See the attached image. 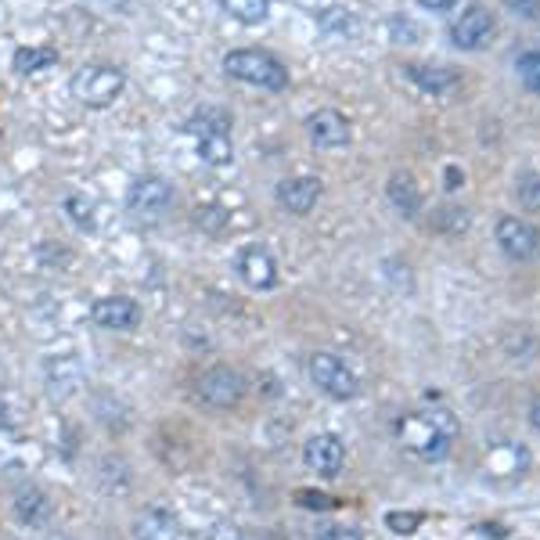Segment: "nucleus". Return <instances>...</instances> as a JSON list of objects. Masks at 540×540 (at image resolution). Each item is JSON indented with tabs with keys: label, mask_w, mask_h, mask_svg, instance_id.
<instances>
[{
	"label": "nucleus",
	"mask_w": 540,
	"mask_h": 540,
	"mask_svg": "<svg viewBox=\"0 0 540 540\" xmlns=\"http://www.w3.org/2000/svg\"><path fill=\"white\" fill-rule=\"evenodd\" d=\"M454 418L447 411H432V414H411L400 422V440H404L407 450H414L418 458L425 461H436L447 454L450 440H454Z\"/></svg>",
	"instance_id": "obj_1"
},
{
	"label": "nucleus",
	"mask_w": 540,
	"mask_h": 540,
	"mask_svg": "<svg viewBox=\"0 0 540 540\" xmlns=\"http://www.w3.org/2000/svg\"><path fill=\"white\" fill-rule=\"evenodd\" d=\"M188 130L198 137V159L209 166H224L231 162L234 144H231V116L224 108H202L188 119Z\"/></svg>",
	"instance_id": "obj_2"
},
{
	"label": "nucleus",
	"mask_w": 540,
	"mask_h": 540,
	"mask_svg": "<svg viewBox=\"0 0 540 540\" xmlns=\"http://www.w3.org/2000/svg\"><path fill=\"white\" fill-rule=\"evenodd\" d=\"M227 76L252 87L263 90H285L288 87V69L274 58L270 51H256V47H242V51H231L224 58Z\"/></svg>",
	"instance_id": "obj_3"
},
{
	"label": "nucleus",
	"mask_w": 540,
	"mask_h": 540,
	"mask_svg": "<svg viewBox=\"0 0 540 540\" xmlns=\"http://www.w3.org/2000/svg\"><path fill=\"white\" fill-rule=\"evenodd\" d=\"M126 76L119 65H83L76 76H72V98L87 108H108L112 101L123 94Z\"/></svg>",
	"instance_id": "obj_4"
},
{
	"label": "nucleus",
	"mask_w": 540,
	"mask_h": 540,
	"mask_svg": "<svg viewBox=\"0 0 540 540\" xmlns=\"http://www.w3.org/2000/svg\"><path fill=\"white\" fill-rule=\"evenodd\" d=\"M310 378L321 393H328L332 400H353L360 393V382L335 353H314L310 357Z\"/></svg>",
	"instance_id": "obj_5"
},
{
	"label": "nucleus",
	"mask_w": 540,
	"mask_h": 540,
	"mask_svg": "<svg viewBox=\"0 0 540 540\" xmlns=\"http://www.w3.org/2000/svg\"><path fill=\"white\" fill-rule=\"evenodd\" d=\"M497 245L508 260L526 263L540 256V227L522 220V216H501L497 220Z\"/></svg>",
	"instance_id": "obj_6"
},
{
	"label": "nucleus",
	"mask_w": 540,
	"mask_h": 540,
	"mask_svg": "<svg viewBox=\"0 0 540 540\" xmlns=\"http://www.w3.org/2000/svg\"><path fill=\"white\" fill-rule=\"evenodd\" d=\"M497 33V18L494 11H486L483 4H468L458 18H454V26H450V40L454 47L461 51H483Z\"/></svg>",
	"instance_id": "obj_7"
},
{
	"label": "nucleus",
	"mask_w": 540,
	"mask_h": 540,
	"mask_svg": "<svg viewBox=\"0 0 540 540\" xmlns=\"http://www.w3.org/2000/svg\"><path fill=\"white\" fill-rule=\"evenodd\" d=\"M195 393L202 404L216 407V411H227V407H234L245 396V382L231 368H209L206 375L198 378Z\"/></svg>",
	"instance_id": "obj_8"
},
{
	"label": "nucleus",
	"mask_w": 540,
	"mask_h": 540,
	"mask_svg": "<svg viewBox=\"0 0 540 540\" xmlns=\"http://www.w3.org/2000/svg\"><path fill=\"white\" fill-rule=\"evenodd\" d=\"M303 461H306V468H314L317 476L335 479L342 472V461H346V447H342V440L335 432H317V436L306 440Z\"/></svg>",
	"instance_id": "obj_9"
},
{
	"label": "nucleus",
	"mask_w": 540,
	"mask_h": 540,
	"mask_svg": "<svg viewBox=\"0 0 540 540\" xmlns=\"http://www.w3.org/2000/svg\"><path fill=\"white\" fill-rule=\"evenodd\" d=\"M126 206L134 216H162L173 206V188L162 177H141L130 184Z\"/></svg>",
	"instance_id": "obj_10"
},
{
	"label": "nucleus",
	"mask_w": 540,
	"mask_h": 540,
	"mask_svg": "<svg viewBox=\"0 0 540 540\" xmlns=\"http://www.w3.org/2000/svg\"><path fill=\"white\" fill-rule=\"evenodd\" d=\"M90 317L98 328H108V332H130L141 321V306L126 296H105L90 306Z\"/></svg>",
	"instance_id": "obj_11"
},
{
	"label": "nucleus",
	"mask_w": 540,
	"mask_h": 540,
	"mask_svg": "<svg viewBox=\"0 0 540 540\" xmlns=\"http://www.w3.org/2000/svg\"><path fill=\"white\" fill-rule=\"evenodd\" d=\"M306 134L317 148H342V144H350V119L335 108H317L314 116L306 119Z\"/></svg>",
	"instance_id": "obj_12"
},
{
	"label": "nucleus",
	"mask_w": 540,
	"mask_h": 540,
	"mask_svg": "<svg viewBox=\"0 0 540 540\" xmlns=\"http://www.w3.org/2000/svg\"><path fill=\"white\" fill-rule=\"evenodd\" d=\"M324 184L317 177H288L278 184V202L288 209V213L306 216L310 209L317 206V198H321Z\"/></svg>",
	"instance_id": "obj_13"
},
{
	"label": "nucleus",
	"mask_w": 540,
	"mask_h": 540,
	"mask_svg": "<svg viewBox=\"0 0 540 540\" xmlns=\"http://www.w3.org/2000/svg\"><path fill=\"white\" fill-rule=\"evenodd\" d=\"M238 274H242V281L252 288H274L278 285V263H274V256H270L267 249H260V245H252V249L242 252Z\"/></svg>",
	"instance_id": "obj_14"
},
{
	"label": "nucleus",
	"mask_w": 540,
	"mask_h": 540,
	"mask_svg": "<svg viewBox=\"0 0 540 540\" xmlns=\"http://www.w3.org/2000/svg\"><path fill=\"white\" fill-rule=\"evenodd\" d=\"M404 69L425 94H432V98H447V94H454V87H458V76H454L447 65H404Z\"/></svg>",
	"instance_id": "obj_15"
},
{
	"label": "nucleus",
	"mask_w": 540,
	"mask_h": 540,
	"mask_svg": "<svg viewBox=\"0 0 540 540\" xmlns=\"http://www.w3.org/2000/svg\"><path fill=\"white\" fill-rule=\"evenodd\" d=\"M177 537H180V530H177V519H173V515L159 512V508L137 515L134 540H177Z\"/></svg>",
	"instance_id": "obj_16"
},
{
	"label": "nucleus",
	"mask_w": 540,
	"mask_h": 540,
	"mask_svg": "<svg viewBox=\"0 0 540 540\" xmlns=\"http://www.w3.org/2000/svg\"><path fill=\"white\" fill-rule=\"evenodd\" d=\"M15 515L22 522H29V526H40V522H47V515H51V501H47L44 490L26 486V490L18 494V501H15Z\"/></svg>",
	"instance_id": "obj_17"
},
{
	"label": "nucleus",
	"mask_w": 540,
	"mask_h": 540,
	"mask_svg": "<svg viewBox=\"0 0 540 540\" xmlns=\"http://www.w3.org/2000/svg\"><path fill=\"white\" fill-rule=\"evenodd\" d=\"M47 382H51V396L65 400L72 389L80 386V364H76L72 357H58L51 368H47Z\"/></svg>",
	"instance_id": "obj_18"
},
{
	"label": "nucleus",
	"mask_w": 540,
	"mask_h": 540,
	"mask_svg": "<svg viewBox=\"0 0 540 540\" xmlns=\"http://www.w3.org/2000/svg\"><path fill=\"white\" fill-rule=\"evenodd\" d=\"M389 198H393V206L404 216H418V209H422V191H418V184L407 173H396L389 180Z\"/></svg>",
	"instance_id": "obj_19"
},
{
	"label": "nucleus",
	"mask_w": 540,
	"mask_h": 540,
	"mask_svg": "<svg viewBox=\"0 0 540 540\" xmlns=\"http://www.w3.org/2000/svg\"><path fill=\"white\" fill-rule=\"evenodd\" d=\"M54 65H58V51L54 47H22V51H15V69L22 76L54 69Z\"/></svg>",
	"instance_id": "obj_20"
},
{
	"label": "nucleus",
	"mask_w": 540,
	"mask_h": 540,
	"mask_svg": "<svg viewBox=\"0 0 540 540\" xmlns=\"http://www.w3.org/2000/svg\"><path fill=\"white\" fill-rule=\"evenodd\" d=\"M220 8L242 26H260L270 15V0H220Z\"/></svg>",
	"instance_id": "obj_21"
},
{
	"label": "nucleus",
	"mask_w": 540,
	"mask_h": 540,
	"mask_svg": "<svg viewBox=\"0 0 540 540\" xmlns=\"http://www.w3.org/2000/svg\"><path fill=\"white\" fill-rule=\"evenodd\" d=\"M515 191H519V206L526 209V213H537L540 209V173H522Z\"/></svg>",
	"instance_id": "obj_22"
},
{
	"label": "nucleus",
	"mask_w": 540,
	"mask_h": 540,
	"mask_svg": "<svg viewBox=\"0 0 540 540\" xmlns=\"http://www.w3.org/2000/svg\"><path fill=\"white\" fill-rule=\"evenodd\" d=\"M515 69H519L522 83L533 90V94H540V51H526L519 54V62H515Z\"/></svg>",
	"instance_id": "obj_23"
},
{
	"label": "nucleus",
	"mask_w": 540,
	"mask_h": 540,
	"mask_svg": "<svg viewBox=\"0 0 540 540\" xmlns=\"http://www.w3.org/2000/svg\"><path fill=\"white\" fill-rule=\"evenodd\" d=\"M425 522V515L422 512H389L386 515V526L393 533H400V537H407V533H414L418 526Z\"/></svg>",
	"instance_id": "obj_24"
},
{
	"label": "nucleus",
	"mask_w": 540,
	"mask_h": 540,
	"mask_svg": "<svg viewBox=\"0 0 540 540\" xmlns=\"http://www.w3.org/2000/svg\"><path fill=\"white\" fill-rule=\"evenodd\" d=\"M195 224L216 234V231H224V227H227V213H224V209H216V206H198L195 209Z\"/></svg>",
	"instance_id": "obj_25"
},
{
	"label": "nucleus",
	"mask_w": 540,
	"mask_h": 540,
	"mask_svg": "<svg viewBox=\"0 0 540 540\" xmlns=\"http://www.w3.org/2000/svg\"><path fill=\"white\" fill-rule=\"evenodd\" d=\"M296 504L299 508H310V512H328V508H335V497L328 494H317V490H296Z\"/></svg>",
	"instance_id": "obj_26"
},
{
	"label": "nucleus",
	"mask_w": 540,
	"mask_h": 540,
	"mask_svg": "<svg viewBox=\"0 0 540 540\" xmlns=\"http://www.w3.org/2000/svg\"><path fill=\"white\" fill-rule=\"evenodd\" d=\"M504 4H508V11H515V15L540 22V0H504Z\"/></svg>",
	"instance_id": "obj_27"
},
{
	"label": "nucleus",
	"mask_w": 540,
	"mask_h": 540,
	"mask_svg": "<svg viewBox=\"0 0 540 540\" xmlns=\"http://www.w3.org/2000/svg\"><path fill=\"white\" fill-rule=\"evenodd\" d=\"M69 213H72V220H76L80 227L94 224V216H90V202H83V198H69Z\"/></svg>",
	"instance_id": "obj_28"
},
{
	"label": "nucleus",
	"mask_w": 540,
	"mask_h": 540,
	"mask_svg": "<svg viewBox=\"0 0 540 540\" xmlns=\"http://www.w3.org/2000/svg\"><path fill=\"white\" fill-rule=\"evenodd\" d=\"M317 540H364V537H360V530H353V526H324Z\"/></svg>",
	"instance_id": "obj_29"
},
{
	"label": "nucleus",
	"mask_w": 540,
	"mask_h": 540,
	"mask_svg": "<svg viewBox=\"0 0 540 540\" xmlns=\"http://www.w3.org/2000/svg\"><path fill=\"white\" fill-rule=\"evenodd\" d=\"M418 4H422V8H429V11H450L458 0H418Z\"/></svg>",
	"instance_id": "obj_30"
},
{
	"label": "nucleus",
	"mask_w": 540,
	"mask_h": 540,
	"mask_svg": "<svg viewBox=\"0 0 540 540\" xmlns=\"http://www.w3.org/2000/svg\"><path fill=\"white\" fill-rule=\"evenodd\" d=\"M461 180H465V177H461V170H458V166H447V188H450V191H454V188H461Z\"/></svg>",
	"instance_id": "obj_31"
},
{
	"label": "nucleus",
	"mask_w": 540,
	"mask_h": 540,
	"mask_svg": "<svg viewBox=\"0 0 540 540\" xmlns=\"http://www.w3.org/2000/svg\"><path fill=\"white\" fill-rule=\"evenodd\" d=\"M530 425L540 432V396H533V404H530Z\"/></svg>",
	"instance_id": "obj_32"
},
{
	"label": "nucleus",
	"mask_w": 540,
	"mask_h": 540,
	"mask_svg": "<svg viewBox=\"0 0 540 540\" xmlns=\"http://www.w3.org/2000/svg\"><path fill=\"white\" fill-rule=\"evenodd\" d=\"M11 418H8V404H4V400H0V429H4V425H8Z\"/></svg>",
	"instance_id": "obj_33"
},
{
	"label": "nucleus",
	"mask_w": 540,
	"mask_h": 540,
	"mask_svg": "<svg viewBox=\"0 0 540 540\" xmlns=\"http://www.w3.org/2000/svg\"><path fill=\"white\" fill-rule=\"evenodd\" d=\"M116 4H123V0H116Z\"/></svg>",
	"instance_id": "obj_34"
}]
</instances>
